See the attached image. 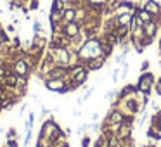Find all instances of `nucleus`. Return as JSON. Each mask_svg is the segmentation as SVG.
Masks as SVG:
<instances>
[{"label":"nucleus","mask_w":161,"mask_h":147,"mask_svg":"<svg viewBox=\"0 0 161 147\" xmlns=\"http://www.w3.org/2000/svg\"><path fill=\"white\" fill-rule=\"evenodd\" d=\"M142 147H156L154 144H146V145H142Z\"/></svg>","instance_id":"nucleus-29"},{"label":"nucleus","mask_w":161,"mask_h":147,"mask_svg":"<svg viewBox=\"0 0 161 147\" xmlns=\"http://www.w3.org/2000/svg\"><path fill=\"white\" fill-rule=\"evenodd\" d=\"M11 71L16 74V76H26L30 78V74H31V69H30L28 63H26L25 56L23 57H18V59H14L11 63Z\"/></svg>","instance_id":"nucleus-6"},{"label":"nucleus","mask_w":161,"mask_h":147,"mask_svg":"<svg viewBox=\"0 0 161 147\" xmlns=\"http://www.w3.org/2000/svg\"><path fill=\"white\" fill-rule=\"evenodd\" d=\"M33 125H35V112H30L28 119L25 121V132L26 130H33Z\"/></svg>","instance_id":"nucleus-19"},{"label":"nucleus","mask_w":161,"mask_h":147,"mask_svg":"<svg viewBox=\"0 0 161 147\" xmlns=\"http://www.w3.org/2000/svg\"><path fill=\"white\" fill-rule=\"evenodd\" d=\"M108 142H109V137L106 135V133H99V137L95 139V142H92V147H109L108 145Z\"/></svg>","instance_id":"nucleus-15"},{"label":"nucleus","mask_w":161,"mask_h":147,"mask_svg":"<svg viewBox=\"0 0 161 147\" xmlns=\"http://www.w3.org/2000/svg\"><path fill=\"white\" fill-rule=\"evenodd\" d=\"M154 130H156V132H159V133H161V121H159V123H158V125H156V126H154Z\"/></svg>","instance_id":"nucleus-26"},{"label":"nucleus","mask_w":161,"mask_h":147,"mask_svg":"<svg viewBox=\"0 0 161 147\" xmlns=\"http://www.w3.org/2000/svg\"><path fill=\"white\" fill-rule=\"evenodd\" d=\"M33 35H43V36H45V30H43L42 23H40L38 19L33 21Z\"/></svg>","instance_id":"nucleus-17"},{"label":"nucleus","mask_w":161,"mask_h":147,"mask_svg":"<svg viewBox=\"0 0 161 147\" xmlns=\"http://www.w3.org/2000/svg\"><path fill=\"white\" fill-rule=\"evenodd\" d=\"M69 74L66 78H52V80H45L43 81V87L49 92H54V94H68L69 92Z\"/></svg>","instance_id":"nucleus-4"},{"label":"nucleus","mask_w":161,"mask_h":147,"mask_svg":"<svg viewBox=\"0 0 161 147\" xmlns=\"http://www.w3.org/2000/svg\"><path fill=\"white\" fill-rule=\"evenodd\" d=\"M61 125L54 119V116H49L47 119H43V123H42V128H40V132H38V135H42V137H45V139H50L54 142L56 140V137H57V133L61 132Z\"/></svg>","instance_id":"nucleus-3"},{"label":"nucleus","mask_w":161,"mask_h":147,"mask_svg":"<svg viewBox=\"0 0 161 147\" xmlns=\"http://www.w3.org/2000/svg\"><path fill=\"white\" fill-rule=\"evenodd\" d=\"M76 56L80 64H83L85 61L94 59V57L102 56V49H101V38L95 36V38H87L83 42V45L76 50Z\"/></svg>","instance_id":"nucleus-1"},{"label":"nucleus","mask_w":161,"mask_h":147,"mask_svg":"<svg viewBox=\"0 0 161 147\" xmlns=\"http://www.w3.org/2000/svg\"><path fill=\"white\" fill-rule=\"evenodd\" d=\"M54 147H69V142H64V144H59V145H54Z\"/></svg>","instance_id":"nucleus-27"},{"label":"nucleus","mask_w":161,"mask_h":147,"mask_svg":"<svg viewBox=\"0 0 161 147\" xmlns=\"http://www.w3.org/2000/svg\"><path fill=\"white\" fill-rule=\"evenodd\" d=\"M137 88H139V92H142V94L146 95H151V92L154 90V85H156V76H154L151 71H146V73H140L139 80H137Z\"/></svg>","instance_id":"nucleus-5"},{"label":"nucleus","mask_w":161,"mask_h":147,"mask_svg":"<svg viewBox=\"0 0 161 147\" xmlns=\"http://www.w3.org/2000/svg\"><path fill=\"white\" fill-rule=\"evenodd\" d=\"M137 92H139V88H137L135 83H126L125 87L121 88V90L118 92V95H116V101L121 102V101H126V99L133 97V95H137Z\"/></svg>","instance_id":"nucleus-8"},{"label":"nucleus","mask_w":161,"mask_h":147,"mask_svg":"<svg viewBox=\"0 0 161 147\" xmlns=\"http://www.w3.org/2000/svg\"><path fill=\"white\" fill-rule=\"evenodd\" d=\"M142 30H144V35L154 40V38H156V35H158V31H159V21H158V19H154V21L144 24Z\"/></svg>","instance_id":"nucleus-11"},{"label":"nucleus","mask_w":161,"mask_h":147,"mask_svg":"<svg viewBox=\"0 0 161 147\" xmlns=\"http://www.w3.org/2000/svg\"><path fill=\"white\" fill-rule=\"evenodd\" d=\"M7 40H11V36L7 35V31H5V28H2V30H0V43L7 42Z\"/></svg>","instance_id":"nucleus-22"},{"label":"nucleus","mask_w":161,"mask_h":147,"mask_svg":"<svg viewBox=\"0 0 161 147\" xmlns=\"http://www.w3.org/2000/svg\"><path fill=\"white\" fill-rule=\"evenodd\" d=\"M63 33H64V36H68V38H69V42H71L73 38H76V36L81 35V24L78 21L66 23V24H64V28H63Z\"/></svg>","instance_id":"nucleus-7"},{"label":"nucleus","mask_w":161,"mask_h":147,"mask_svg":"<svg viewBox=\"0 0 161 147\" xmlns=\"http://www.w3.org/2000/svg\"><path fill=\"white\" fill-rule=\"evenodd\" d=\"M66 7H68L66 0H52V4H50V12H61V14H63Z\"/></svg>","instance_id":"nucleus-14"},{"label":"nucleus","mask_w":161,"mask_h":147,"mask_svg":"<svg viewBox=\"0 0 161 147\" xmlns=\"http://www.w3.org/2000/svg\"><path fill=\"white\" fill-rule=\"evenodd\" d=\"M158 114H159V116H161V107H159V111H158Z\"/></svg>","instance_id":"nucleus-30"},{"label":"nucleus","mask_w":161,"mask_h":147,"mask_svg":"<svg viewBox=\"0 0 161 147\" xmlns=\"http://www.w3.org/2000/svg\"><path fill=\"white\" fill-rule=\"evenodd\" d=\"M146 137H147V139H151V140H154V142L161 140V133H159V132H156V130H154L153 126H149V128H147Z\"/></svg>","instance_id":"nucleus-16"},{"label":"nucleus","mask_w":161,"mask_h":147,"mask_svg":"<svg viewBox=\"0 0 161 147\" xmlns=\"http://www.w3.org/2000/svg\"><path fill=\"white\" fill-rule=\"evenodd\" d=\"M90 145H92L90 135H83V137H81V147H90Z\"/></svg>","instance_id":"nucleus-21"},{"label":"nucleus","mask_w":161,"mask_h":147,"mask_svg":"<svg viewBox=\"0 0 161 147\" xmlns=\"http://www.w3.org/2000/svg\"><path fill=\"white\" fill-rule=\"evenodd\" d=\"M149 61H142V64H140V73H146V71H149Z\"/></svg>","instance_id":"nucleus-25"},{"label":"nucleus","mask_w":161,"mask_h":147,"mask_svg":"<svg viewBox=\"0 0 161 147\" xmlns=\"http://www.w3.org/2000/svg\"><path fill=\"white\" fill-rule=\"evenodd\" d=\"M2 133H5V128L2 125H0V135H2Z\"/></svg>","instance_id":"nucleus-28"},{"label":"nucleus","mask_w":161,"mask_h":147,"mask_svg":"<svg viewBox=\"0 0 161 147\" xmlns=\"http://www.w3.org/2000/svg\"><path fill=\"white\" fill-rule=\"evenodd\" d=\"M5 31H7V35H11V36L18 35V30H16V24H7V28H5Z\"/></svg>","instance_id":"nucleus-23"},{"label":"nucleus","mask_w":161,"mask_h":147,"mask_svg":"<svg viewBox=\"0 0 161 147\" xmlns=\"http://www.w3.org/2000/svg\"><path fill=\"white\" fill-rule=\"evenodd\" d=\"M36 147H40V145H36Z\"/></svg>","instance_id":"nucleus-31"},{"label":"nucleus","mask_w":161,"mask_h":147,"mask_svg":"<svg viewBox=\"0 0 161 147\" xmlns=\"http://www.w3.org/2000/svg\"><path fill=\"white\" fill-rule=\"evenodd\" d=\"M76 14H78L76 9H75V7H69V5H68V7L64 9V12H63V23L66 24V23L76 21Z\"/></svg>","instance_id":"nucleus-13"},{"label":"nucleus","mask_w":161,"mask_h":147,"mask_svg":"<svg viewBox=\"0 0 161 147\" xmlns=\"http://www.w3.org/2000/svg\"><path fill=\"white\" fill-rule=\"evenodd\" d=\"M132 126H133V125H128V123H121L114 137H118L119 140H126V139H130V137H132V130H133Z\"/></svg>","instance_id":"nucleus-12"},{"label":"nucleus","mask_w":161,"mask_h":147,"mask_svg":"<svg viewBox=\"0 0 161 147\" xmlns=\"http://www.w3.org/2000/svg\"><path fill=\"white\" fill-rule=\"evenodd\" d=\"M90 71L83 66V64H76V66L69 68V83L75 85L76 88H81L88 80Z\"/></svg>","instance_id":"nucleus-2"},{"label":"nucleus","mask_w":161,"mask_h":147,"mask_svg":"<svg viewBox=\"0 0 161 147\" xmlns=\"http://www.w3.org/2000/svg\"><path fill=\"white\" fill-rule=\"evenodd\" d=\"M142 9H146V11L149 12V14L153 16L154 19H158V21H159V16H161V4L158 2V0H147V2H144V4H142Z\"/></svg>","instance_id":"nucleus-10"},{"label":"nucleus","mask_w":161,"mask_h":147,"mask_svg":"<svg viewBox=\"0 0 161 147\" xmlns=\"http://www.w3.org/2000/svg\"><path fill=\"white\" fill-rule=\"evenodd\" d=\"M154 92H156L158 97H161V76L156 80V85H154Z\"/></svg>","instance_id":"nucleus-24"},{"label":"nucleus","mask_w":161,"mask_h":147,"mask_svg":"<svg viewBox=\"0 0 161 147\" xmlns=\"http://www.w3.org/2000/svg\"><path fill=\"white\" fill-rule=\"evenodd\" d=\"M4 147H19V140L18 139H7Z\"/></svg>","instance_id":"nucleus-20"},{"label":"nucleus","mask_w":161,"mask_h":147,"mask_svg":"<svg viewBox=\"0 0 161 147\" xmlns=\"http://www.w3.org/2000/svg\"><path fill=\"white\" fill-rule=\"evenodd\" d=\"M7 139H18L19 140V133H18V130H16V126H9V128L5 130V140Z\"/></svg>","instance_id":"nucleus-18"},{"label":"nucleus","mask_w":161,"mask_h":147,"mask_svg":"<svg viewBox=\"0 0 161 147\" xmlns=\"http://www.w3.org/2000/svg\"><path fill=\"white\" fill-rule=\"evenodd\" d=\"M83 66L87 68L90 73H94V71H101L102 68L106 66V57L104 56H99V57H94V59H88L83 63Z\"/></svg>","instance_id":"nucleus-9"}]
</instances>
